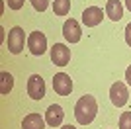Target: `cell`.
<instances>
[{"instance_id": "5", "label": "cell", "mask_w": 131, "mask_h": 129, "mask_svg": "<svg viewBox=\"0 0 131 129\" xmlns=\"http://www.w3.org/2000/svg\"><path fill=\"white\" fill-rule=\"evenodd\" d=\"M27 94L31 100H43L45 98V82L39 74H31L27 78Z\"/></svg>"}, {"instance_id": "6", "label": "cell", "mask_w": 131, "mask_h": 129, "mask_svg": "<svg viewBox=\"0 0 131 129\" xmlns=\"http://www.w3.org/2000/svg\"><path fill=\"white\" fill-rule=\"evenodd\" d=\"M51 61L57 67H67L69 61H71V49L63 43H55L51 47Z\"/></svg>"}, {"instance_id": "18", "label": "cell", "mask_w": 131, "mask_h": 129, "mask_svg": "<svg viewBox=\"0 0 131 129\" xmlns=\"http://www.w3.org/2000/svg\"><path fill=\"white\" fill-rule=\"evenodd\" d=\"M125 41H127V45L131 47V22L125 26Z\"/></svg>"}, {"instance_id": "11", "label": "cell", "mask_w": 131, "mask_h": 129, "mask_svg": "<svg viewBox=\"0 0 131 129\" xmlns=\"http://www.w3.org/2000/svg\"><path fill=\"white\" fill-rule=\"evenodd\" d=\"M106 16L112 22H119L123 18V4L119 0H108L106 2Z\"/></svg>"}, {"instance_id": "8", "label": "cell", "mask_w": 131, "mask_h": 129, "mask_svg": "<svg viewBox=\"0 0 131 129\" xmlns=\"http://www.w3.org/2000/svg\"><path fill=\"white\" fill-rule=\"evenodd\" d=\"M102 18H104V12L98 6H88L86 10L82 12V24L86 27H96L102 24Z\"/></svg>"}, {"instance_id": "15", "label": "cell", "mask_w": 131, "mask_h": 129, "mask_svg": "<svg viewBox=\"0 0 131 129\" xmlns=\"http://www.w3.org/2000/svg\"><path fill=\"white\" fill-rule=\"evenodd\" d=\"M119 129H131V112H123V113H121Z\"/></svg>"}, {"instance_id": "20", "label": "cell", "mask_w": 131, "mask_h": 129, "mask_svg": "<svg viewBox=\"0 0 131 129\" xmlns=\"http://www.w3.org/2000/svg\"><path fill=\"white\" fill-rule=\"evenodd\" d=\"M61 129H77V127H74V125H63Z\"/></svg>"}, {"instance_id": "13", "label": "cell", "mask_w": 131, "mask_h": 129, "mask_svg": "<svg viewBox=\"0 0 131 129\" xmlns=\"http://www.w3.org/2000/svg\"><path fill=\"white\" fill-rule=\"evenodd\" d=\"M12 86H14V76H12L10 72L2 70V72H0V94L6 96V94L12 90Z\"/></svg>"}, {"instance_id": "1", "label": "cell", "mask_w": 131, "mask_h": 129, "mask_svg": "<svg viewBox=\"0 0 131 129\" xmlns=\"http://www.w3.org/2000/svg\"><path fill=\"white\" fill-rule=\"evenodd\" d=\"M96 113H98V104H96V98L90 96V94H84L74 106V117L80 125L92 123Z\"/></svg>"}, {"instance_id": "3", "label": "cell", "mask_w": 131, "mask_h": 129, "mask_svg": "<svg viewBox=\"0 0 131 129\" xmlns=\"http://www.w3.org/2000/svg\"><path fill=\"white\" fill-rule=\"evenodd\" d=\"M27 47H29V53L31 55L41 57V55L47 51V37H45V33L33 31L31 35L27 37Z\"/></svg>"}, {"instance_id": "14", "label": "cell", "mask_w": 131, "mask_h": 129, "mask_svg": "<svg viewBox=\"0 0 131 129\" xmlns=\"http://www.w3.org/2000/svg\"><path fill=\"white\" fill-rule=\"evenodd\" d=\"M55 16H67L71 12V0H53Z\"/></svg>"}, {"instance_id": "2", "label": "cell", "mask_w": 131, "mask_h": 129, "mask_svg": "<svg viewBox=\"0 0 131 129\" xmlns=\"http://www.w3.org/2000/svg\"><path fill=\"white\" fill-rule=\"evenodd\" d=\"M24 43H26V33L20 26L12 27L10 33H8V51L12 55H18L24 51Z\"/></svg>"}, {"instance_id": "4", "label": "cell", "mask_w": 131, "mask_h": 129, "mask_svg": "<svg viewBox=\"0 0 131 129\" xmlns=\"http://www.w3.org/2000/svg\"><path fill=\"white\" fill-rule=\"evenodd\" d=\"M110 100L115 107L125 106L127 100H129V92H127V86L123 82H114L112 88H110Z\"/></svg>"}, {"instance_id": "10", "label": "cell", "mask_w": 131, "mask_h": 129, "mask_svg": "<svg viewBox=\"0 0 131 129\" xmlns=\"http://www.w3.org/2000/svg\"><path fill=\"white\" fill-rule=\"evenodd\" d=\"M63 117H65V112H63V107L59 104H51L47 107V112H45V121L51 127H59L63 123Z\"/></svg>"}, {"instance_id": "16", "label": "cell", "mask_w": 131, "mask_h": 129, "mask_svg": "<svg viewBox=\"0 0 131 129\" xmlns=\"http://www.w3.org/2000/svg\"><path fill=\"white\" fill-rule=\"evenodd\" d=\"M29 2H31V6L37 12H45V10H47V6H49V0H29Z\"/></svg>"}, {"instance_id": "12", "label": "cell", "mask_w": 131, "mask_h": 129, "mask_svg": "<svg viewBox=\"0 0 131 129\" xmlns=\"http://www.w3.org/2000/svg\"><path fill=\"white\" fill-rule=\"evenodd\" d=\"M22 129H45V121L39 113H27L22 121Z\"/></svg>"}, {"instance_id": "7", "label": "cell", "mask_w": 131, "mask_h": 129, "mask_svg": "<svg viewBox=\"0 0 131 129\" xmlns=\"http://www.w3.org/2000/svg\"><path fill=\"white\" fill-rule=\"evenodd\" d=\"M53 90L55 94H59V96H69L72 92V80L71 76L65 74V72H59V74L53 76Z\"/></svg>"}, {"instance_id": "21", "label": "cell", "mask_w": 131, "mask_h": 129, "mask_svg": "<svg viewBox=\"0 0 131 129\" xmlns=\"http://www.w3.org/2000/svg\"><path fill=\"white\" fill-rule=\"evenodd\" d=\"M125 6H127V10L131 12V0H125Z\"/></svg>"}, {"instance_id": "17", "label": "cell", "mask_w": 131, "mask_h": 129, "mask_svg": "<svg viewBox=\"0 0 131 129\" xmlns=\"http://www.w3.org/2000/svg\"><path fill=\"white\" fill-rule=\"evenodd\" d=\"M24 6V0H8V8H12V10H20Z\"/></svg>"}, {"instance_id": "9", "label": "cell", "mask_w": 131, "mask_h": 129, "mask_svg": "<svg viewBox=\"0 0 131 129\" xmlns=\"http://www.w3.org/2000/svg\"><path fill=\"white\" fill-rule=\"evenodd\" d=\"M63 35H65V39L69 43H78L82 37V31H80V26H78L77 20H72V18H69V20L63 24Z\"/></svg>"}, {"instance_id": "19", "label": "cell", "mask_w": 131, "mask_h": 129, "mask_svg": "<svg viewBox=\"0 0 131 129\" xmlns=\"http://www.w3.org/2000/svg\"><path fill=\"white\" fill-rule=\"evenodd\" d=\"M125 80H127V84L131 86V64L127 67V70H125Z\"/></svg>"}]
</instances>
